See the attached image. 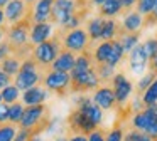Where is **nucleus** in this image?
<instances>
[{
	"label": "nucleus",
	"instance_id": "1",
	"mask_svg": "<svg viewBox=\"0 0 157 141\" xmlns=\"http://www.w3.org/2000/svg\"><path fill=\"white\" fill-rule=\"evenodd\" d=\"M49 123V109L44 104H37V106H25L24 114L21 119V128L24 129L34 131V136H37V133L46 131V126Z\"/></svg>",
	"mask_w": 157,
	"mask_h": 141
},
{
	"label": "nucleus",
	"instance_id": "2",
	"mask_svg": "<svg viewBox=\"0 0 157 141\" xmlns=\"http://www.w3.org/2000/svg\"><path fill=\"white\" fill-rule=\"evenodd\" d=\"M63 50V45H61V39L58 35H52V39L46 40V42L39 44V45H34L32 49V59L37 62L39 67L42 69H49V66H52V62L56 60L58 54Z\"/></svg>",
	"mask_w": 157,
	"mask_h": 141
},
{
	"label": "nucleus",
	"instance_id": "3",
	"mask_svg": "<svg viewBox=\"0 0 157 141\" xmlns=\"http://www.w3.org/2000/svg\"><path fill=\"white\" fill-rule=\"evenodd\" d=\"M32 12H29L21 22L17 24H12L10 27H5V35H7V42L12 45L14 49V54L17 50H21L22 47L27 45V37L29 32H31V27H32Z\"/></svg>",
	"mask_w": 157,
	"mask_h": 141
},
{
	"label": "nucleus",
	"instance_id": "4",
	"mask_svg": "<svg viewBox=\"0 0 157 141\" xmlns=\"http://www.w3.org/2000/svg\"><path fill=\"white\" fill-rule=\"evenodd\" d=\"M56 35L61 39V45L64 50H69L73 54H81L88 50L90 37L85 29H73V30H58Z\"/></svg>",
	"mask_w": 157,
	"mask_h": 141
},
{
	"label": "nucleus",
	"instance_id": "5",
	"mask_svg": "<svg viewBox=\"0 0 157 141\" xmlns=\"http://www.w3.org/2000/svg\"><path fill=\"white\" fill-rule=\"evenodd\" d=\"M69 77H71V92H86V91L91 89H98L100 79L95 72V67L86 70H75L73 69L69 72Z\"/></svg>",
	"mask_w": 157,
	"mask_h": 141
},
{
	"label": "nucleus",
	"instance_id": "6",
	"mask_svg": "<svg viewBox=\"0 0 157 141\" xmlns=\"http://www.w3.org/2000/svg\"><path fill=\"white\" fill-rule=\"evenodd\" d=\"M46 89L52 91V92L64 96V92L69 89L71 86V77L68 72H59V70H52V69H44V77H42Z\"/></svg>",
	"mask_w": 157,
	"mask_h": 141
},
{
	"label": "nucleus",
	"instance_id": "7",
	"mask_svg": "<svg viewBox=\"0 0 157 141\" xmlns=\"http://www.w3.org/2000/svg\"><path fill=\"white\" fill-rule=\"evenodd\" d=\"M88 9L86 3L79 2V0H54L52 3V12H51V24H61V20H64L66 17L73 15L78 10Z\"/></svg>",
	"mask_w": 157,
	"mask_h": 141
},
{
	"label": "nucleus",
	"instance_id": "8",
	"mask_svg": "<svg viewBox=\"0 0 157 141\" xmlns=\"http://www.w3.org/2000/svg\"><path fill=\"white\" fill-rule=\"evenodd\" d=\"M112 84H113V94H115V101L118 106H123V104L128 101L130 94L133 91V86L128 79L125 77V74H115L112 77Z\"/></svg>",
	"mask_w": 157,
	"mask_h": 141
},
{
	"label": "nucleus",
	"instance_id": "9",
	"mask_svg": "<svg viewBox=\"0 0 157 141\" xmlns=\"http://www.w3.org/2000/svg\"><path fill=\"white\" fill-rule=\"evenodd\" d=\"M68 126L75 134H90L91 131H95L96 128H98V126H95V124H93L79 109H75L71 114H69Z\"/></svg>",
	"mask_w": 157,
	"mask_h": 141
},
{
	"label": "nucleus",
	"instance_id": "10",
	"mask_svg": "<svg viewBox=\"0 0 157 141\" xmlns=\"http://www.w3.org/2000/svg\"><path fill=\"white\" fill-rule=\"evenodd\" d=\"M29 12H32L31 5H27L24 0H10V2L5 5V10H4L5 20H7L10 25L21 22L25 17V13H29Z\"/></svg>",
	"mask_w": 157,
	"mask_h": 141
},
{
	"label": "nucleus",
	"instance_id": "11",
	"mask_svg": "<svg viewBox=\"0 0 157 141\" xmlns=\"http://www.w3.org/2000/svg\"><path fill=\"white\" fill-rule=\"evenodd\" d=\"M42 77H44V69L34 70V72H19L15 76L14 86L19 91H27V89H32V87L39 86V82H42Z\"/></svg>",
	"mask_w": 157,
	"mask_h": 141
},
{
	"label": "nucleus",
	"instance_id": "12",
	"mask_svg": "<svg viewBox=\"0 0 157 141\" xmlns=\"http://www.w3.org/2000/svg\"><path fill=\"white\" fill-rule=\"evenodd\" d=\"M54 34V25L51 22H44V24H32L29 37H31V44L32 45H39V44L46 42L51 39V35Z\"/></svg>",
	"mask_w": 157,
	"mask_h": 141
},
{
	"label": "nucleus",
	"instance_id": "13",
	"mask_svg": "<svg viewBox=\"0 0 157 141\" xmlns=\"http://www.w3.org/2000/svg\"><path fill=\"white\" fill-rule=\"evenodd\" d=\"M91 101L96 104V106L100 107V109H113L117 104L115 101V94H113V89L112 87H98V89L95 91V94H93Z\"/></svg>",
	"mask_w": 157,
	"mask_h": 141
},
{
	"label": "nucleus",
	"instance_id": "14",
	"mask_svg": "<svg viewBox=\"0 0 157 141\" xmlns=\"http://www.w3.org/2000/svg\"><path fill=\"white\" fill-rule=\"evenodd\" d=\"M52 3H54V0H39V2H36L34 9H32V22L34 24L51 22Z\"/></svg>",
	"mask_w": 157,
	"mask_h": 141
},
{
	"label": "nucleus",
	"instance_id": "15",
	"mask_svg": "<svg viewBox=\"0 0 157 141\" xmlns=\"http://www.w3.org/2000/svg\"><path fill=\"white\" fill-rule=\"evenodd\" d=\"M49 97V91L46 87L36 86L32 89L24 91L22 94V103L25 106H37V104H44V101Z\"/></svg>",
	"mask_w": 157,
	"mask_h": 141
},
{
	"label": "nucleus",
	"instance_id": "16",
	"mask_svg": "<svg viewBox=\"0 0 157 141\" xmlns=\"http://www.w3.org/2000/svg\"><path fill=\"white\" fill-rule=\"evenodd\" d=\"M147 62H149V59H147L145 52H144L142 44L135 45L130 50V69H132L133 74H142L147 67Z\"/></svg>",
	"mask_w": 157,
	"mask_h": 141
},
{
	"label": "nucleus",
	"instance_id": "17",
	"mask_svg": "<svg viewBox=\"0 0 157 141\" xmlns=\"http://www.w3.org/2000/svg\"><path fill=\"white\" fill-rule=\"evenodd\" d=\"M75 62H76V56L73 52H69V50H64L63 49L61 52L58 54V57H56V60L52 62V66L49 67V69L52 70H59V72H71L73 67H75Z\"/></svg>",
	"mask_w": 157,
	"mask_h": 141
},
{
	"label": "nucleus",
	"instance_id": "18",
	"mask_svg": "<svg viewBox=\"0 0 157 141\" xmlns=\"http://www.w3.org/2000/svg\"><path fill=\"white\" fill-rule=\"evenodd\" d=\"M144 113H145V119H147L144 133L152 138V141H155L157 139V104L145 106L144 107Z\"/></svg>",
	"mask_w": 157,
	"mask_h": 141
},
{
	"label": "nucleus",
	"instance_id": "19",
	"mask_svg": "<svg viewBox=\"0 0 157 141\" xmlns=\"http://www.w3.org/2000/svg\"><path fill=\"white\" fill-rule=\"evenodd\" d=\"M76 109L81 111V113L85 114V116L88 118V119L91 121L95 126H100V124H101V121H103V111L100 109V107L96 106L91 99H88L85 104H83V106L76 107Z\"/></svg>",
	"mask_w": 157,
	"mask_h": 141
},
{
	"label": "nucleus",
	"instance_id": "20",
	"mask_svg": "<svg viewBox=\"0 0 157 141\" xmlns=\"http://www.w3.org/2000/svg\"><path fill=\"white\" fill-rule=\"evenodd\" d=\"M123 32L127 34H135V32H140L144 25V15H140L139 12H128L125 17H123Z\"/></svg>",
	"mask_w": 157,
	"mask_h": 141
},
{
	"label": "nucleus",
	"instance_id": "21",
	"mask_svg": "<svg viewBox=\"0 0 157 141\" xmlns=\"http://www.w3.org/2000/svg\"><path fill=\"white\" fill-rule=\"evenodd\" d=\"M110 52H112V40L101 42L100 45H96L95 52H93V62H95L96 66L106 64L108 62V57H110Z\"/></svg>",
	"mask_w": 157,
	"mask_h": 141
},
{
	"label": "nucleus",
	"instance_id": "22",
	"mask_svg": "<svg viewBox=\"0 0 157 141\" xmlns=\"http://www.w3.org/2000/svg\"><path fill=\"white\" fill-rule=\"evenodd\" d=\"M21 57H17V56H9L7 59H4L2 62H0V69L4 70L5 74H9V76H17L19 74V69H21Z\"/></svg>",
	"mask_w": 157,
	"mask_h": 141
},
{
	"label": "nucleus",
	"instance_id": "23",
	"mask_svg": "<svg viewBox=\"0 0 157 141\" xmlns=\"http://www.w3.org/2000/svg\"><path fill=\"white\" fill-rule=\"evenodd\" d=\"M118 42L122 44L123 47V52H130L135 45H139V37H140V32H135V34H127L123 30H118Z\"/></svg>",
	"mask_w": 157,
	"mask_h": 141
},
{
	"label": "nucleus",
	"instance_id": "24",
	"mask_svg": "<svg viewBox=\"0 0 157 141\" xmlns=\"http://www.w3.org/2000/svg\"><path fill=\"white\" fill-rule=\"evenodd\" d=\"M103 22L105 19L103 17H95L88 22V29H86V34L91 40H98L101 37V29H103Z\"/></svg>",
	"mask_w": 157,
	"mask_h": 141
},
{
	"label": "nucleus",
	"instance_id": "25",
	"mask_svg": "<svg viewBox=\"0 0 157 141\" xmlns=\"http://www.w3.org/2000/svg\"><path fill=\"white\" fill-rule=\"evenodd\" d=\"M118 24L113 19H105L103 22V29H101V37L100 39L103 40H113L117 35H118Z\"/></svg>",
	"mask_w": 157,
	"mask_h": 141
},
{
	"label": "nucleus",
	"instance_id": "26",
	"mask_svg": "<svg viewBox=\"0 0 157 141\" xmlns=\"http://www.w3.org/2000/svg\"><path fill=\"white\" fill-rule=\"evenodd\" d=\"M122 10V3H120V0H106L105 3H101L100 5V13H101V17H115L117 13Z\"/></svg>",
	"mask_w": 157,
	"mask_h": 141
},
{
	"label": "nucleus",
	"instance_id": "27",
	"mask_svg": "<svg viewBox=\"0 0 157 141\" xmlns=\"http://www.w3.org/2000/svg\"><path fill=\"white\" fill-rule=\"evenodd\" d=\"M140 99H142L144 106H154V104H157V77L154 79V82L142 92Z\"/></svg>",
	"mask_w": 157,
	"mask_h": 141
},
{
	"label": "nucleus",
	"instance_id": "28",
	"mask_svg": "<svg viewBox=\"0 0 157 141\" xmlns=\"http://www.w3.org/2000/svg\"><path fill=\"white\" fill-rule=\"evenodd\" d=\"M123 47H122V44L118 42L117 39H113L112 40V52H110V57H108V66H112V67H115L117 64L120 62V60L123 59Z\"/></svg>",
	"mask_w": 157,
	"mask_h": 141
},
{
	"label": "nucleus",
	"instance_id": "29",
	"mask_svg": "<svg viewBox=\"0 0 157 141\" xmlns=\"http://www.w3.org/2000/svg\"><path fill=\"white\" fill-rule=\"evenodd\" d=\"M0 94H2V103L9 104V106H10V104H14V103H17V99L21 97V91H19L14 84L4 87V89L0 91Z\"/></svg>",
	"mask_w": 157,
	"mask_h": 141
},
{
	"label": "nucleus",
	"instance_id": "30",
	"mask_svg": "<svg viewBox=\"0 0 157 141\" xmlns=\"http://www.w3.org/2000/svg\"><path fill=\"white\" fill-rule=\"evenodd\" d=\"M24 104L21 103H14L9 106V121L10 124H15V123H21L22 119V114H24Z\"/></svg>",
	"mask_w": 157,
	"mask_h": 141
},
{
	"label": "nucleus",
	"instance_id": "31",
	"mask_svg": "<svg viewBox=\"0 0 157 141\" xmlns=\"http://www.w3.org/2000/svg\"><path fill=\"white\" fill-rule=\"evenodd\" d=\"M95 72L100 81H108L115 76V67L108 66V64H100V66H96Z\"/></svg>",
	"mask_w": 157,
	"mask_h": 141
},
{
	"label": "nucleus",
	"instance_id": "32",
	"mask_svg": "<svg viewBox=\"0 0 157 141\" xmlns=\"http://www.w3.org/2000/svg\"><path fill=\"white\" fill-rule=\"evenodd\" d=\"M15 126L14 124H0V141H14L15 138Z\"/></svg>",
	"mask_w": 157,
	"mask_h": 141
},
{
	"label": "nucleus",
	"instance_id": "33",
	"mask_svg": "<svg viewBox=\"0 0 157 141\" xmlns=\"http://www.w3.org/2000/svg\"><path fill=\"white\" fill-rule=\"evenodd\" d=\"M155 77H157V72H155L154 69H150L149 72H147L145 76H144L142 79L139 81V86H137V91L140 92V96H142V92H144V91H145L147 87H149L150 84L154 82V79H155Z\"/></svg>",
	"mask_w": 157,
	"mask_h": 141
},
{
	"label": "nucleus",
	"instance_id": "34",
	"mask_svg": "<svg viewBox=\"0 0 157 141\" xmlns=\"http://www.w3.org/2000/svg\"><path fill=\"white\" fill-rule=\"evenodd\" d=\"M142 47H144V52H145L147 59L152 62L157 57V39H149L147 42L142 44Z\"/></svg>",
	"mask_w": 157,
	"mask_h": 141
},
{
	"label": "nucleus",
	"instance_id": "35",
	"mask_svg": "<svg viewBox=\"0 0 157 141\" xmlns=\"http://www.w3.org/2000/svg\"><path fill=\"white\" fill-rule=\"evenodd\" d=\"M123 141H152V138L147 136L145 133H142V131H128V133L123 134Z\"/></svg>",
	"mask_w": 157,
	"mask_h": 141
},
{
	"label": "nucleus",
	"instance_id": "36",
	"mask_svg": "<svg viewBox=\"0 0 157 141\" xmlns=\"http://www.w3.org/2000/svg\"><path fill=\"white\" fill-rule=\"evenodd\" d=\"M155 0H137V12L140 15H149L154 9Z\"/></svg>",
	"mask_w": 157,
	"mask_h": 141
},
{
	"label": "nucleus",
	"instance_id": "37",
	"mask_svg": "<svg viewBox=\"0 0 157 141\" xmlns=\"http://www.w3.org/2000/svg\"><path fill=\"white\" fill-rule=\"evenodd\" d=\"M123 134H125L123 133V128L117 124L115 128H112V129L106 133L105 141H123Z\"/></svg>",
	"mask_w": 157,
	"mask_h": 141
},
{
	"label": "nucleus",
	"instance_id": "38",
	"mask_svg": "<svg viewBox=\"0 0 157 141\" xmlns=\"http://www.w3.org/2000/svg\"><path fill=\"white\" fill-rule=\"evenodd\" d=\"M14 54V49H12V45L7 42V40H2L0 42V62L4 59H7L9 56H12Z\"/></svg>",
	"mask_w": 157,
	"mask_h": 141
},
{
	"label": "nucleus",
	"instance_id": "39",
	"mask_svg": "<svg viewBox=\"0 0 157 141\" xmlns=\"http://www.w3.org/2000/svg\"><path fill=\"white\" fill-rule=\"evenodd\" d=\"M32 136H34V131H31V129H24V128H21V129H19L17 133H15L14 141H29Z\"/></svg>",
	"mask_w": 157,
	"mask_h": 141
},
{
	"label": "nucleus",
	"instance_id": "40",
	"mask_svg": "<svg viewBox=\"0 0 157 141\" xmlns=\"http://www.w3.org/2000/svg\"><path fill=\"white\" fill-rule=\"evenodd\" d=\"M154 24H157V0H155V3H154L152 12H150L149 15H145V20H144V25L145 27L154 25Z\"/></svg>",
	"mask_w": 157,
	"mask_h": 141
},
{
	"label": "nucleus",
	"instance_id": "41",
	"mask_svg": "<svg viewBox=\"0 0 157 141\" xmlns=\"http://www.w3.org/2000/svg\"><path fill=\"white\" fill-rule=\"evenodd\" d=\"M105 136H106L105 131H103L101 128H96V129L91 131L86 138H88V141H105Z\"/></svg>",
	"mask_w": 157,
	"mask_h": 141
},
{
	"label": "nucleus",
	"instance_id": "42",
	"mask_svg": "<svg viewBox=\"0 0 157 141\" xmlns=\"http://www.w3.org/2000/svg\"><path fill=\"white\" fill-rule=\"evenodd\" d=\"M10 82H12V77L9 76V74H5L4 70L0 69V91L4 89V87L10 86Z\"/></svg>",
	"mask_w": 157,
	"mask_h": 141
},
{
	"label": "nucleus",
	"instance_id": "43",
	"mask_svg": "<svg viewBox=\"0 0 157 141\" xmlns=\"http://www.w3.org/2000/svg\"><path fill=\"white\" fill-rule=\"evenodd\" d=\"M9 121V104L2 103L0 104V124Z\"/></svg>",
	"mask_w": 157,
	"mask_h": 141
},
{
	"label": "nucleus",
	"instance_id": "44",
	"mask_svg": "<svg viewBox=\"0 0 157 141\" xmlns=\"http://www.w3.org/2000/svg\"><path fill=\"white\" fill-rule=\"evenodd\" d=\"M120 3H122V9H130L137 3V0H120Z\"/></svg>",
	"mask_w": 157,
	"mask_h": 141
},
{
	"label": "nucleus",
	"instance_id": "45",
	"mask_svg": "<svg viewBox=\"0 0 157 141\" xmlns=\"http://www.w3.org/2000/svg\"><path fill=\"white\" fill-rule=\"evenodd\" d=\"M68 141H88V138L85 134H73L71 138H68Z\"/></svg>",
	"mask_w": 157,
	"mask_h": 141
},
{
	"label": "nucleus",
	"instance_id": "46",
	"mask_svg": "<svg viewBox=\"0 0 157 141\" xmlns=\"http://www.w3.org/2000/svg\"><path fill=\"white\" fill-rule=\"evenodd\" d=\"M4 22H5V13H4V10L0 9V29L4 27Z\"/></svg>",
	"mask_w": 157,
	"mask_h": 141
},
{
	"label": "nucleus",
	"instance_id": "47",
	"mask_svg": "<svg viewBox=\"0 0 157 141\" xmlns=\"http://www.w3.org/2000/svg\"><path fill=\"white\" fill-rule=\"evenodd\" d=\"M150 69H154V70L157 72V57L152 60V62H150Z\"/></svg>",
	"mask_w": 157,
	"mask_h": 141
},
{
	"label": "nucleus",
	"instance_id": "48",
	"mask_svg": "<svg viewBox=\"0 0 157 141\" xmlns=\"http://www.w3.org/2000/svg\"><path fill=\"white\" fill-rule=\"evenodd\" d=\"M106 2V0H91V3H93V5H101V3H105Z\"/></svg>",
	"mask_w": 157,
	"mask_h": 141
},
{
	"label": "nucleus",
	"instance_id": "49",
	"mask_svg": "<svg viewBox=\"0 0 157 141\" xmlns=\"http://www.w3.org/2000/svg\"><path fill=\"white\" fill-rule=\"evenodd\" d=\"M54 141H68V138H66V136H56Z\"/></svg>",
	"mask_w": 157,
	"mask_h": 141
},
{
	"label": "nucleus",
	"instance_id": "50",
	"mask_svg": "<svg viewBox=\"0 0 157 141\" xmlns=\"http://www.w3.org/2000/svg\"><path fill=\"white\" fill-rule=\"evenodd\" d=\"M9 2H10V0H0V9H4V7L7 5Z\"/></svg>",
	"mask_w": 157,
	"mask_h": 141
},
{
	"label": "nucleus",
	"instance_id": "51",
	"mask_svg": "<svg viewBox=\"0 0 157 141\" xmlns=\"http://www.w3.org/2000/svg\"><path fill=\"white\" fill-rule=\"evenodd\" d=\"M4 35H5V27H2V29H0V42H2V39H4Z\"/></svg>",
	"mask_w": 157,
	"mask_h": 141
},
{
	"label": "nucleus",
	"instance_id": "52",
	"mask_svg": "<svg viewBox=\"0 0 157 141\" xmlns=\"http://www.w3.org/2000/svg\"><path fill=\"white\" fill-rule=\"evenodd\" d=\"M29 141H44V139H42V138H39V134H37V136H32Z\"/></svg>",
	"mask_w": 157,
	"mask_h": 141
},
{
	"label": "nucleus",
	"instance_id": "53",
	"mask_svg": "<svg viewBox=\"0 0 157 141\" xmlns=\"http://www.w3.org/2000/svg\"><path fill=\"white\" fill-rule=\"evenodd\" d=\"M24 2H25V3H27V5H32V3H34V2H36V0H24Z\"/></svg>",
	"mask_w": 157,
	"mask_h": 141
},
{
	"label": "nucleus",
	"instance_id": "54",
	"mask_svg": "<svg viewBox=\"0 0 157 141\" xmlns=\"http://www.w3.org/2000/svg\"><path fill=\"white\" fill-rule=\"evenodd\" d=\"M0 104H2V94H0Z\"/></svg>",
	"mask_w": 157,
	"mask_h": 141
},
{
	"label": "nucleus",
	"instance_id": "55",
	"mask_svg": "<svg viewBox=\"0 0 157 141\" xmlns=\"http://www.w3.org/2000/svg\"><path fill=\"white\" fill-rule=\"evenodd\" d=\"M155 141H157V139H155Z\"/></svg>",
	"mask_w": 157,
	"mask_h": 141
}]
</instances>
